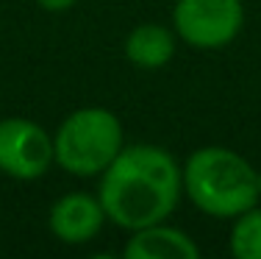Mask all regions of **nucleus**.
I'll use <instances>...</instances> for the list:
<instances>
[{"instance_id":"1","label":"nucleus","mask_w":261,"mask_h":259,"mask_svg":"<svg viewBox=\"0 0 261 259\" xmlns=\"http://www.w3.org/2000/svg\"><path fill=\"white\" fill-rule=\"evenodd\" d=\"M184 195L181 164L167 148L150 143L125 145L100 173L97 198L106 220L117 229L136 231L167 220Z\"/></svg>"},{"instance_id":"2","label":"nucleus","mask_w":261,"mask_h":259,"mask_svg":"<svg viewBox=\"0 0 261 259\" xmlns=\"http://www.w3.org/2000/svg\"><path fill=\"white\" fill-rule=\"evenodd\" d=\"M184 195L214 220H233L261 198L258 170L225 145H206L181 164Z\"/></svg>"},{"instance_id":"3","label":"nucleus","mask_w":261,"mask_h":259,"mask_svg":"<svg viewBox=\"0 0 261 259\" xmlns=\"http://www.w3.org/2000/svg\"><path fill=\"white\" fill-rule=\"evenodd\" d=\"M125 148L120 117L103 106L75 109L59 123L53 134L56 164L78 178H95Z\"/></svg>"},{"instance_id":"4","label":"nucleus","mask_w":261,"mask_h":259,"mask_svg":"<svg viewBox=\"0 0 261 259\" xmlns=\"http://www.w3.org/2000/svg\"><path fill=\"white\" fill-rule=\"evenodd\" d=\"M245 28L242 0H175L172 31L197 51H220L231 45Z\"/></svg>"},{"instance_id":"5","label":"nucleus","mask_w":261,"mask_h":259,"mask_svg":"<svg viewBox=\"0 0 261 259\" xmlns=\"http://www.w3.org/2000/svg\"><path fill=\"white\" fill-rule=\"evenodd\" d=\"M56 164L53 134L36 120L3 117L0 120V173L14 181H36Z\"/></svg>"},{"instance_id":"6","label":"nucleus","mask_w":261,"mask_h":259,"mask_svg":"<svg viewBox=\"0 0 261 259\" xmlns=\"http://www.w3.org/2000/svg\"><path fill=\"white\" fill-rule=\"evenodd\" d=\"M106 226V209L97 195L67 193L53 201L47 212V229L64 245H86Z\"/></svg>"},{"instance_id":"7","label":"nucleus","mask_w":261,"mask_h":259,"mask_svg":"<svg viewBox=\"0 0 261 259\" xmlns=\"http://www.w3.org/2000/svg\"><path fill=\"white\" fill-rule=\"evenodd\" d=\"M128 243L122 248L125 259H197L200 248L184 229H175L167 220L145 229L128 231Z\"/></svg>"},{"instance_id":"8","label":"nucleus","mask_w":261,"mask_h":259,"mask_svg":"<svg viewBox=\"0 0 261 259\" xmlns=\"http://www.w3.org/2000/svg\"><path fill=\"white\" fill-rule=\"evenodd\" d=\"M175 31L161 26V22H142L130 28L125 36V59L139 70H161L175 56Z\"/></svg>"},{"instance_id":"9","label":"nucleus","mask_w":261,"mask_h":259,"mask_svg":"<svg viewBox=\"0 0 261 259\" xmlns=\"http://www.w3.org/2000/svg\"><path fill=\"white\" fill-rule=\"evenodd\" d=\"M228 248L236 259H261V206L245 209L233 218Z\"/></svg>"},{"instance_id":"10","label":"nucleus","mask_w":261,"mask_h":259,"mask_svg":"<svg viewBox=\"0 0 261 259\" xmlns=\"http://www.w3.org/2000/svg\"><path fill=\"white\" fill-rule=\"evenodd\" d=\"M75 3H78V0H36V6L45 9V11H50V14H61V11L72 9Z\"/></svg>"},{"instance_id":"11","label":"nucleus","mask_w":261,"mask_h":259,"mask_svg":"<svg viewBox=\"0 0 261 259\" xmlns=\"http://www.w3.org/2000/svg\"><path fill=\"white\" fill-rule=\"evenodd\" d=\"M258 190H261V173H258Z\"/></svg>"}]
</instances>
